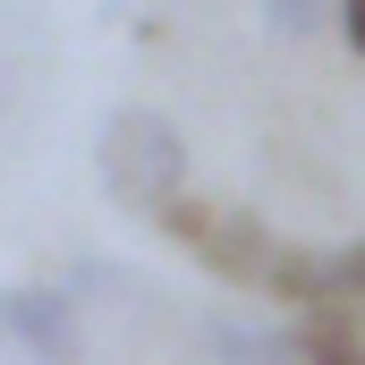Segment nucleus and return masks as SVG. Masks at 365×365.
I'll list each match as a JSON object with an SVG mask.
<instances>
[{"label": "nucleus", "instance_id": "obj_1", "mask_svg": "<svg viewBox=\"0 0 365 365\" xmlns=\"http://www.w3.org/2000/svg\"><path fill=\"white\" fill-rule=\"evenodd\" d=\"M162 230L179 238L195 264H212L221 280H238V289H264V297H289V306H323L331 297V264L323 255H297L289 238H272L255 212H238V204H204V195H179L170 212H162Z\"/></svg>", "mask_w": 365, "mask_h": 365}, {"label": "nucleus", "instance_id": "obj_3", "mask_svg": "<svg viewBox=\"0 0 365 365\" xmlns=\"http://www.w3.org/2000/svg\"><path fill=\"white\" fill-rule=\"evenodd\" d=\"M9 349H26L34 365H77V357H86V331H77V297H68V289H17V314H9Z\"/></svg>", "mask_w": 365, "mask_h": 365}, {"label": "nucleus", "instance_id": "obj_7", "mask_svg": "<svg viewBox=\"0 0 365 365\" xmlns=\"http://www.w3.org/2000/svg\"><path fill=\"white\" fill-rule=\"evenodd\" d=\"M340 34H349V43L365 51V0H340Z\"/></svg>", "mask_w": 365, "mask_h": 365}, {"label": "nucleus", "instance_id": "obj_4", "mask_svg": "<svg viewBox=\"0 0 365 365\" xmlns=\"http://www.w3.org/2000/svg\"><path fill=\"white\" fill-rule=\"evenodd\" d=\"M204 349L221 365H306L297 331H272V323H247V314H204Z\"/></svg>", "mask_w": 365, "mask_h": 365}, {"label": "nucleus", "instance_id": "obj_2", "mask_svg": "<svg viewBox=\"0 0 365 365\" xmlns=\"http://www.w3.org/2000/svg\"><path fill=\"white\" fill-rule=\"evenodd\" d=\"M93 170H102V187L119 204H136V212L162 221L187 195V136L162 110H110L102 119V145H93Z\"/></svg>", "mask_w": 365, "mask_h": 365}, {"label": "nucleus", "instance_id": "obj_8", "mask_svg": "<svg viewBox=\"0 0 365 365\" xmlns=\"http://www.w3.org/2000/svg\"><path fill=\"white\" fill-rule=\"evenodd\" d=\"M9 314H17V289H0V349H9Z\"/></svg>", "mask_w": 365, "mask_h": 365}, {"label": "nucleus", "instance_id": "obj_6", "mask_svg": "<svg viewBox=\"0 0 365 365\" xmlns=\"http://www.w3.org/2000/svg\"><path fill=\"white\" fill-rule=\"evenodd\" d=\"M323 306H331L340 323H365V238L331 255V297H323Z\"/></svg>", "mask_w": 365, "mask_h": 365}, {"label": "nucleus", "instance_id": "obj_5", "mask_svg": "<svg viewBox=\"0 0 365 365\" xmlns=\"http://www.w3.org/2000/svg\"><path fill=\"white\" fill-rule=\"evenodd\" d=\"M297 349H306V365H365V340L340 323V314H331V323H323V314L297 323Z\"/></svg>", "mask_w": 365, "mask_h": 365}]
</instances>
